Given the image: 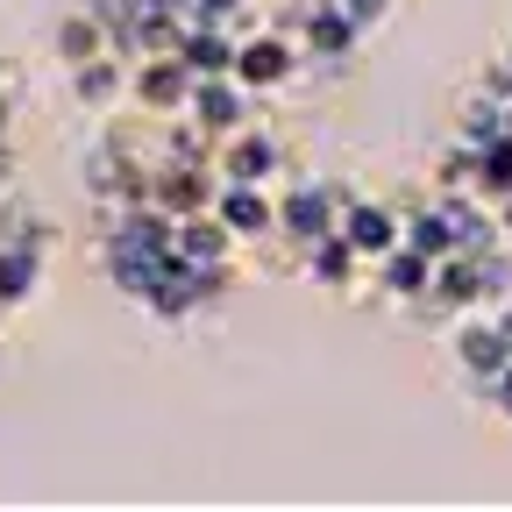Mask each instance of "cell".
I'll use <instances>...</instances> for the list:
<instances>
[{
    "label": "cell",
    "instance_id": "6da1fadb",
    "mask_svg": "<svg viewBox=\"0 0 512 512\" xmlns=\"http://www.w3.org/2000/svg\"><path fill=\"white\" fill-rule=\"evenodd\" d=\"M342 200H349V192H342V185H320V178L285 185V192H278V242L299 256V249H313L320 235H335Z\"/></svg>",
    "mask_w": 512,
    "mask_h": 512
},
{
    "label": "cell",
    "instance_id": "7a4b0ae2",
    "mask_svg": "<svg viewBox=\"0 0 512 512\" xmlns=\"http://www.w3.org/2000/svg\"><path fill=\"white\" fill-rule=\"evenodd\" d=\"M448 349H456V363H463V377L477 384V399L491 392V377L505 370V335H498V313L491 306H470V313H456L448 320Z\"/></svg>",
    "mask_w": 512,
    "mask_h": 512
},
{
    "label": "cell",
    "instance_id": "3957f363",
    "mask_svg": "<svg viewBox=\"0 0 512 512\" xmlns=\"http://www.w3.org/2000/svg\"><path fill=\"white\" fill-rule=\"evenodd\" d=\"M128 100H136V114H157V121L185 114V100H192V72H185V57H178V50L136 57V64H128Z\"/></svg>",
    "mask_w": 512,
    "mask_h": 512
},
{
    "label": "cell",
    "instance_id": "277c9868",
    "mask_svg": "<svg viewBox=\"0 0 512 512\" xmlns=\"http://www.w3.org/2000/svg\"><path fill=\"white\" fill-rule=\"evenodd\" d=\"M292 72H299V43L285 29H242L235 36V79L249 93H278V86H292Z\"/></svg>",
    "mask_w": 512,
    "mask_h": 512
},
{
    "label": "cell",
    "instance_id": "5b68a950",
    "mask_svg": "<svg viewBox=\"0 0 512 512\" xmlns=\"http://www.w3.org/2000/svg\"><path fill=\"white\" fill-rule=\"evenodd\" d=\"M249 86L235 79V72H221V79H192V100H185V121L200 128L207 143H221V136H235V128H249Z\"/></svg>",
    "mask_w": 512,
    "mask_h": 512
},
{
    "label": "cell",
    "instance_id": "8992f818",
    "mask_svg": "<svg viewBox=\"0 0 512 512\" xmlns=\"http://www.w3.org/2000/svg\"><path fill=\"white\" fill-rule=\"evenodd\" d=\"M214 214L235 242H271L278 235V200L271 185H242V178H221L214 185Z\"/></svg>",
    "mask_w": 512,
    "mask_h": 512
},
{
    "label": "cell",
    "instance_id": "52a82bcc",
    "mask_svg": "<svg viewBox=\"0 0 512 512\" xmlns=\"http://www.w3.org/2000/svg\"><path fill=\"white\" fill-rule=\"evenodd\" d=\"M214 171L221 178H242V185H271L285 171V143L264 136V128H235V136L214 143Z\"/></svg>",
    "mask_w": 512,
    "mask_h": 512
},
{
    "label": "cell",
    "instance_id": "ba28073f",
    "mask_svg": "<svg viewBox=\"0 0 512 512\" xmlns=\"http://www.w3.org/2000/svg\"><path fill=\"white\" fill-rule=\"evenodd\" d=\"M342 235H349V249L363 256V264H377L384 249H399V235H406V221H399V207H384V200H342V221H335Z\"/></svg>",
    "mask_w": 512,
    "mask_h": 512
},
{
    "label": "cell",
    "instance_id": "9c48e42d",
    "mask_svg": "<svg viewBox=\"0 0 512 512\" xmlns=\"http://www.w3.org/2000/svg\"><path fill=\"white\" fill-rule=\"evenodd\" d=\"M370 271H377V292H384V299L420 306V299H427V285H434V256H427V249H413V242H399V249H384Z\"/></svg>",
    "mask_w": 512,
    "mask_h": 512
},
{
    "label": "cell",
    "instance_id": "30bf717a",
    "mask_svg": "<svg viewBox=\"0 0 512 512\" xmlns=\"http://www.w3.org/2000/svg\"><path fill=\"white\" fill-rule=\"evenodd\" d=\"M72 100H79L86 114H114V107L128 100V57L100 50V57L72 64Z\"/></svg>",
    "mask_w": 512,
    "mask_h": 512
},
{
    "label": "cell",
    "instance_id": "8fae6325",
    "mask_svg": "<svg viewBox=\"0 0 512 512\" xmlns=\"http://www.w3.org/2000/svg\"><path fill=\"white\" fill-rule=\"evenodd\" d=\"M178 57H185L192 79H221V72H235V29L228 22H192L178 36Z\"/></svg>",
    "mask_w": 512,
    "mask_h": 512
},
{
    "label": "cell",
    "instance_id": "7c38bea8",
    "mask_svg": "<svg viewBox=\"0 0 512 512\" xmlns=\"http://www.w3.org/2000/svg\"><path fill=\"white\" fill-rule=\"evenodd\" d=\"M299 271H306L313 285H328V292H349V285H356V271H370V264L349 249V235L335 228V235H320L313 249H299Z\"/></svg>",
    "mask_w": 512,
    "mask_h": 512
},
{
    "label": "cell",
    "instance_id": "4fadbf2b",
    "mask_svg": "<svg viewBox=\"0 0 512 512\" xmlns=\"http://www.w3.org/2000/svg\"><path fill=\"white\" fill-rule=\"evenodd\" d=\"M43 249L50 242H0V313H15L43 285Z\"/></svg>",
    "mask_w": 512,
    "mask_h": 512
},
{
    "label": "cell",
    "instance_id": "5bb4252c",
    "mask_svg": "<svg viewBox=\"0 0 512 512\" xmlns=\"http://www.w3.org/2000/svg\"><path fill=\"white\" fill-rule=\"evenodd\" d=\"M50 50L64 57V72H72V64H86V57H100V50H107V29H100V15H93V8H72V15H57V36H50Z\"/></svg>",
    "mask_w": 512,
    "mask_h": 512
},
{
    "label": "cell",
    "instance_id": "9a60e30c",
    "mask_svg": "<svg viewBox=\"0 0 512 512\" xmlns=\"http://www.w3.org/2000/svg\"><path fill=\"white\" fill-rule=\"evenodd\" d=\"M200 15H207V22H228V29L242 36V29H249V0H200Z\"/></svg>",
    "mask_w": 512,
    "mask_h": 512
},
{
    "label": "cell",
    "instance_id": "2e32d148",
    "mask_svg": "<svg viewBox=\"0 0 512 512\" xmlns=\"http://www.w3.org/2000/svg\"><path fill=\"white\" fill-rule=\"evenodd\" d=\"M335 8H342V15H356L363 29H377L384 15H392V0H335Z\"/></svg>",
    "mask_w": 512,
    "mask_h": 512
},
{
    "label": "cell",
    "instance_id": "e0dca14e",
    "mask_svg": "<svg viewBox=\"0 0 512 512\" xmlns=\"http://www.w3.org/2000/svg\"><path fill=\"white\" fill-rule=\"evenodd\" d=\"M505 72H512V36H505Z\"/></svg>",
    "mask_w": 512,
    "mask_h": 512
}]
</instances>
